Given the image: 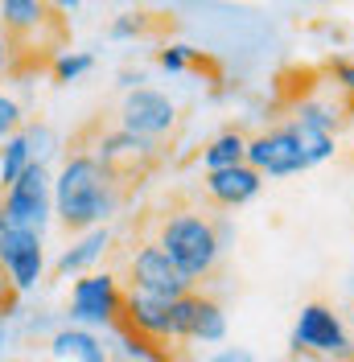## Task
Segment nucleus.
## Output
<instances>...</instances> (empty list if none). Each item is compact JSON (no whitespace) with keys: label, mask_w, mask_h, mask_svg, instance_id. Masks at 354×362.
Returning a JSON list of instances; mask_svg holds the SVG:
<instances>
[{"label":"nucleus","mask_w":354,"mask_h":362,"mask_svg":"<svg viewBox=\"0 0 354 362\" xmlns=\"http://www.w3.org/2000/svg\"><path fill=\"white\" fill-rule=\"evenodd\" d=\"M50 218H54V177H50V165L33 160L21 177L0 194V226L45 235Z\"/></svg>","instance_id":"nucleus-3"},{"label":"nucleus","mask_w":354,"mask_h":362,"mask_svg":"<svg viewBox=\"0 0 354 362\" xmlns=\"http://www.w3.org/2000/svg\"><path fill=\"white\" fill-rule=\"evenodd\" d=\"M124 189L91 153H74L54 173V218L67 230H95L120 210Z\"/></svg>","instance_id":"nucleus-1"},{"label":"nucleus","mask_w":354,"mask_h":362,"mask_svg":"<svg viewBox=\"0 0 354 362\" xmlns=\"http://www.w3.org/2000/svg\"><path fill=\"white\" fill-rule=\"evenodd\" d=\"M350 325H354V313H350Z\"/></svg>","instance_id":"nucleus-28"},{"label":"nucleus","mask_w":354,"mask_h":362,"mask_svg":"<svg viewBox=\"0 0 354 362\" xmlns=\"http://www.w3.org/2000/svg\"><path fill=\"white\" fill-rule=\"evenodd\" d=\"M91 66H95V58H91L87 49H58L54 62H50L58 83H79L83 74H91Z\"/></svg>","instance_id":"nucleus-19"},{"label":"nucleus","mask_w":354,"mask_h":362,"mask_svg":"<svg viewBox=\"0 0 354 362\" xmlns=\"http://www.w3.org/2000/svg\"><path fill=\"white\" fill-rule=\"evenodd\" d=\"M50 21H54V8L42 4V0H0V33L8 37L13 49H17L21 37L42 33Z\"/></svg>","instance_id":"nucleus-13"},{"label":"nucleus","mask_w":354,"mask_h":362,"mask_svg":"<svg viewBox=\"0 0 354 362\" xmlns=\"http://www.w3.org/2000/svg\"><path fill=\"white\" fill-rule=\"evenodd\" d=\"M210 362H256V358H251V350H244V346H231V350H219Z\"/></svg>","instance_id":"nucleus-23"},{"label":"nucleus","mask_w":354,"mask_h":362,"mask_svg":"<svg viewBox=\"0 0 354 362\" xmlns=\"http://www.w3.org/2000/svg\"><path fill=\"white\" fill-rule=\"evenodd\" d=\"M260 185H264V177H260L256 169H247V165H231V169L206 173V194H210V202L227 206V210L247 206L256 194H260Z\"/></svg>","instance_id":"nucleus-12"},{"label":"nucleus","mask_w":354,"mask_h":362,"mask_svg":"<svg viewBox=\"0 0 354 362\" xmlns=\"http://www.w3.org/2000/svg\"><path fill=\"white\" fill-rule=\"evenodd\" d=\"M247 157V136L244 132H222L215 136L206 148H202V165H206V173H215V169H231V165H244Z\"/></svg>","instance_id":"nucleus-16"},{"label":"nucleus","mask_w":354,"mask_h":362,"mask_svg":"<svg viewBox=\"0 0 354 362\" xmlns=\"http://www.w3.org/2000/svg\"><path fill=\"white\" fill-rule=\"evenodd\" d=\"M177 124V103L169 95H161L153 87H136L124 95V107H120V128L124 132L140 136V140H156Z\"/></svg>","instance_id":"nucleus-9"},{"label":"nucleus","mask_w":354,"mask_h":362,"mask_svg":"<svg viewBox=\"0 0 354 362\" xmlns=\"http://www.w3.org/2000/svg\"><path fill=\"white\" fill-rule=\"evenodd\" d=\"M0 268L8 272V280H13V288H17V293L38 288V280H42V272H45L42 235L0 226Z\"/></svg>","instance_id":"nucleus-11"},{"label":"nucleus","mask_w":354,"mask_h":362,"mask_svg":"<svg viewBox=\"0 0 354 362\" xmlns=\"http://www.w3.org/2000/svg\"><path fill=\"white\" fill-rule=\"evenodd\" d=\"M91 157L99 160V165L108 169V177L124 189V181L140 177V173L156 160V144L153 140H140V136H132V132H124V128H115V132H103V140L95 144Z\"/></svg>","instance_id":"nucleus-8"},{"label":"nucleus","mask_w":354,"mask_h":362,"mask_svg":"<svg viewBox=\"0 0 354 362\" xmlns=\"http://www.w3.org/2000/svg\"><path fill=\"white\" fill-rule=\"evenodd\" d=\"M292 350L297 354H321V358H354V346L342 317L321 300L301 309L297 325H292Z\"/></svg>","instance_id":"nucleus-5"},{"label":"nucleus","mask_w":354,"mask_h":362,"mask_svg":"<svg viewBox=\"0 0 354 362\" xmlns=\"http://www.w3.org/2000/svg\"><path fill=\"white\" fill-rule=\"evenodd\" d=\"M169 329H173V341H202V346H215V341L227 338V313H222L219 300L198 293H185L169 305Z\"/></svg>","instance_id":"nucleus-7"},{"label":"nucleus","mask_w":354,"mask_h":362,"mask_svg":"<svg viewBox=\"0 0 354 362\" xmlns=\"http://www.w3.org/2000/svg\"><path fill=\"white\" fill-rule=\"evenodd\" d=\"M8 66H13V45H8V37L0 33V74H4Z\"/></svg>","instance_id":"nucleus-25"},{"label":"nucleus","mask_w":354,"mask_h":362,"mask_svg":"<svg viewBox=\"0 0 354 362\" xmlns=\"http://www.w3.org/2000/svg\"><path fill=\"white\" fill-rule=\"evenodd\" d=\"M108 247H111V230L108 226H95V230H87L79 243H70V247L54 259V272H58V276H87V268Z\"/></svg>","instance_id":"nucleus-14"},{"label":"nucleus","mask_w":354,"mask_h":362,"mask_svg":"<svg viewBox=\"0 0 354 362\" xmlns=\"http://www.w3.org/2000/svg\"><path fill=\"white\" fill-rule=\"evenodd\" d=\"M111 362H124V358H111Z\"/></svg>","instance_id":"nucleus-27"},{"label":"nucleus","mask_w":354,"mask_h":362,"mask_svg":"<svg viewBox=\"0 0 354 362\" xmlns=\"http://www.w3.org/2000/svg\"><path fill=\"white\" fill-rule=\"evenodd\" d=\"M70 321L79 329H115L120 313H124V288L111 272H87L70 284Z\"/></svg>","instance_id":"nucleus-4"},{"label":"nucleus","mask_w":354,"mask_h":362,"mask_svg":"<svg viewBox=\"0 0 354 362\" xmlns=\"http://www.w3.org/2000/svg\"><path fill=\"white\" fill-rule=\"evenodd\" d=\"M156 247L165 251L190 280H202V276H210L215 264H219L222 239H219V230H215V223H210L206 214H198V210H181V214L161 218Z\"/></svg>","instance_id":"nucleus-2"},{"label":"nucleus","mask_w":354,"mask_h":362,"mask_svg":"<svg viewBox=\"0 0 354 362\" xmlns=\"http://www.w3.org/2000/svg\"><path fill=\"white\" fill-rule=\"evenodd\" d=\"M21 132V103L13 99V95H4L0 90V144L8 140V136Z\"/></svg>","instance_id":"nucleus-20"},{"label":"nucleus","mask_w":354,"mask_h":362,"mask_svg":"<svg viewBox=\"0 0 354 362\" xmlns=\"http://www.w3.org/2000/svg\"><path fill=\"white\" fill-rule=\"evenodd\" d=\"M4 338H8V334H4V325H0V346H4Z\"/></svg>","instance_id":"nucleus-26"},{"label":"nucleus","mask_w":354,"mask_h":362,"mask_svg":"<svg viewBox=\"0 0 354 362\" xmlns=\"http://www.w3.org/2000/svg\"><path fill=\"white\" fill-rule=\"evenodd\" d=\"M128 293H144V296H156V300H177V296L194 293V280L177 268L156 243H144L128 259Z\"/></svg>","instance_id":"nucleus-6"},{"label":"nucleus","mask_w":354,"mask_h":362,"mask_svg":"<svg viewBox=\"0 0 354 362\" xmlns=\"http://www.w3.org/2000/svg\"><path fill=\"white\" fill-rule=\"evenodd\" d=\"M247 169H256L260 177H292V173H305V157L297 148V136L285 128H272V132L247 140Z\"/></svg>","instance_id":"nucleus-10"},{"label":"nucleus","mask_w":354,"mask_h":362,"mask_svg":"<svg viewBox=\"0 0 354 362\" xmlns=\"http://www.w3.org/2000/svg\"><path fill=\"white\" fill-rule=\"evenodd\" d=\"M50 354L54 358H74V362H111L108 346L95 338L91 329H79V325H67L50 338Z\"/></svg>","instance_id":"nucleus-15"},{"label":"nucleus","mask_w":354,"mask_h":362,"mask_svg":"<svg viewBox=\"0 0 354 362\" xmlns=\"http://www.w3.org/2000/svg\"><path fill=\"white\" fill-rule=\"evenodd\" d=\"M29 165H33V153H29V140H25V132L8 136V140L0 144V189H8V185H13V181L29 169Z\"/></svg>","instance_id":"nucleus-17"},{"label":"nucleus","mask_w":354,"mask_h":362,"mask_svg":"<svg viewBox=\"0 0 354 362\" xmlns=\"http://www.w3.org/2000/svg\"><path fill=\"white\" fill-rule=\"evenodd\" d=\"M333 78L354 95V62H338V66H333Z\"/></svg>","instance_id":"nucleus-24"},{"label":"nucleus","mask_w":354,"mask_h":362,"mask_svg":"<svg viewBox=\"0 0 354 362\" xmlns=\"http://www.w3.org/2000/svg\"><path fill=\"white\" fill-rule=\"evenodd\" d=\"M140 29H144V17H140V13H120V17L111 21L108 33L115 37V42H128V37H136Z\"/></svg>","instance_id":"nucleus-22"},{"label":"nucleus","mask_w":354,"mask_h":362,"mask_svg":"<svg viewBox=\"0 0 354 362\" xmlns=\"http://www.w3.org/2000/svg\"><path fill=\"white\" fill-rule=\"evenodd\" d=\"M190 62H194V49H190V45H165V49L156 54V66L165 70V74H181Z\"/></svg>","instance_id":"nucleus-21"},{"label":"nucleus","mask_w":354,"mask_h":362,"mask_svg":"<svg viewBox=\"0 0 354 362\" xmlns=\"http://www.w3.org/2000/svg\"><path fill=\"white\" fill-rule=\"evenodd\" d=\"M115 329H120V325H115ZM115 346H120L124 362H173L169 354H165V346H156V341L140 338V334H128V329H120Z\"/></svg>","instance_id":"nucleus-18"}]
</instances>
